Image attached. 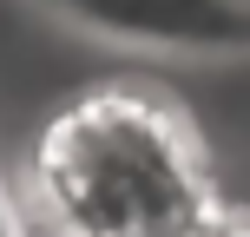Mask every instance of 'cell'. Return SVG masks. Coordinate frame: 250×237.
<instances>
[{
  "label": "cell",
  "instance_id": "obj_1",
  "mask_svg": "<svg viewBox=\"0 0 250 237\" xmlns=\"http://www.w3.org/2000/svg\"><path fill=\"white\" fill-rule=\"evenodd\" d=\"M33 198L53 237H224L191 119L138 86L79 92L46 119Z\"/></svg>",
  "mask_w": 250,
  "mask_h": 237
},
{
  "label": "cell",
  "instance_id": "obj_2",
  "mask_svg": "<svg viewBox=\"0 0 250 237\" xmlns=\"http://www.w3.org/2000/svg\"><path fill=\"white\" fill-rule=\"evenodd\" d=\"M79 33L158 53H250V7L237 0H40Z\"/></svg>",
  "mask_w": 250,
  "mask_h": 237
},
{
  "label": "cell",
  "instance_id": "obj_3",
  "mask_svg": "<svg viewBox=\"0 0 250 237\" xmlns=\"http://www.w3.org/2000/svg\"><path fill=\"white\" fill-rule=\"evenodd\" d=\"M224 237H250V231H224Z\"/></svg>",
  "mask_w": 250,
  "mask_h": 237
},
{
  "label": "cell",
  "instance_id": "obj_4",
  "mask_svg": "<svg viewBox=\"0 0 250 237\" xmlns=\"http://www.w3.org/2000/svg\"><path fill=\"white\" fill-rule=\"evenodd\" d=\"M237 7H250V0H237Z\"/></svg>",
  "mask_w": 250,
  "mask_h": 237
}]
</instances>
